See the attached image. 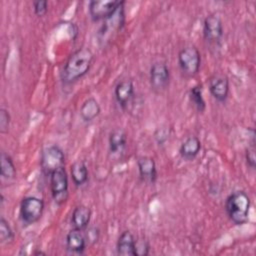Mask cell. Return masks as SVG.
Listing matches in <instances>:
<instances>
[{"label":"cell","instance_id":"obj_1","mask_svg":"<svg viewBox=\"0 0 256 256\" xmlns=\"http://www.w3.org/2000/svg\"><path fill=\"white\" fill-rule=\"evenodd\" d=\"M93 62V53L88 48H80L73 52L66 61L61 72V80L70 84L83 77Z\"/></svg>","mask_w":256,"mask_h":256},{"label":"cell","instance_id":"obj_2","mask_svg":"<svg viewBox=\"0 0 256 256\" xmlns=\"http://www.w3.org/2000/svg\"><path fill=\"white\" fill-rule=\"evenodd\" d=\"M250 198L244 191L231 193L225 201V210L229 219L235 225H243L248 221Z\"/></svg>","mask_w":256,"mask_h":256},{"label":"cell","instance_id":"obj_3","mask_svg":"<svg viewBox=\"0 0 256 256\" xmlns=\"http://www.w3.org/2000/svg\"><path fill=\"white\" fill-rule=\"evenodd\" d=\"M178 64L187 77L195 76L200 69L201 55L195 46H186L178 53Z\"/></svg>","mask_w":256,"mask_h":256},{"label":"cell","instance_id":"obj_4","mask_svg":"<svg viewBox=\"0 0 256 256\" xmlns=\"http://www.w3.org/2000/svg\"><path fill=\"white\" fill-rule=\"evenodd\" d=\"M44 211V202L35 196L24 197L20 203V218L23 223L34 224L41 218Z\"/></svg>","mask_w":256,"mask_h":256},{"label":"cell","instance_id":"obj_5","mask_svg":"<svg viewBox=\"0 0 256 256\" xmlns=\"http://www.w3.org/2000/svg\"><path fill=\"white\" fill-rule=\"evenodd\" d=\"M64 153L62 149L57 145L48 146L41 153L40 166L42 172L45 175L50 176V174L55 170L64 167Z\"/></svg>","mask_w":256,"mask_h":256},{"label":"cell","instance_id":"obj_6","mask_svg":"<svg viewBox=\"0 0 256 256\" xmlns=\"http://www.w3.org/2000/svg\"><path fill=\"white\" fill-rule=\"evenodd\" d=\"M50 189L54 201L61 205L68 199V176L64 167H61L49 176Z\"/></svg>","mask_w":256,"mask_h":256},{"label":"cell","instance_id":"obj_7","mask_svg":"<svg viewBox=\"0 0 256 256\" xmlns=\"http://www.w3.org/2000/svg\"><path fill=\"white\" fill-rule=\"evenodd\" d=\"M124 4V1H111V0H104V1H90L89 2V14L93 21L99 20H106L111 17L117 9Z\"/></svg>","mask_w":256,"mask_h":256},{"label":"cell","instance_id":"obj_8","mask_svg":"<svg viewBox=\"0 0 256 256\" xmlns=\"http://www.w3.org/2000/svg\"><path fill=\"white\" fill-rule=\"evenodd\" d=\"M150 85L155 92H162L170 82V70L165 63L156 62L150 68Z\"/></svg>","mask_w":256,"mask_h":256},{"label":"cell","instance_id":"obj_9","mask_svg":"<svg viewBox=\"0 0 256 256\" xmlns=\"http://www.w3.org/2000/svg\"><path fill=\"white\" fill-rule=\"evenodd\" d=\"M203 36L210 44L218 43L221 40L223 36V25L217 15H209L204 19Z\"/></svg>","mask_w":256,"mask_h":256},{"label":"cell","instance_id":"obj_10","mask_svg":"<svg viewBox=\"0 0 256 256\" xmlns=\"http://www.w3.org/2000/svg\"><path fill=\"white\" fill-rule=\"evenodd\" d=\"M117 103L122 109L128 108V105L134 98V85L130 80L120 81L114 90Z\"/></svg>","mask_w":256,"mask_h":256},{"label":"cell","instance_id":"obj_11","mask_svg":"<svg viewBox=\"0 0 256 256\" xmlns=\"http://www.w3.org/2000/svg\"><path fill=\"white\" fill-rule=\"evenodd\" d=\"M137 167L140 178L148 183H154L157 180V168L153 158L148 156L139 157L137 160Z\"/></svg>","mask_w":256,"mask_h":256},{"label":"cell","instance_id":"obj_12","mask_svg":"<svg viewBox=\"0 0 256 256\" xmlns=\"http://www.w3.org/2000/svg\"><path fill=\"white\" fill-rule=\"evenodd\" d=\"M209 91L217 101L224 102L229 93L228 78L222 75L213 76L209 81Z\"/></svg>","mask_w":256,"mask_h":256},{"label":"cell","instance_id":"obj_13","mask_svg":"<svg viewBox=\"0 0 256 256\" xmlns=\"http://www.w3.org/2000/svg\"><path fill=\"white\" fill-rule=\"evenodd\" d=\"M87 241L82 230L73 228L66 235V248L71 253L82 254L86 248Z\"/></svg>","mask_w":256,"mask_h":256},{"label":"cell","instance_id":"obj_14","mask_svg":"<svg viewBox=\"0 0 256 256\" xmlns=\"http://www.w3.org/2000/svg\"><path fill=\"white\" fill-rule=\"evenodd\" d=\"M109 152L113 156H119L123 153L127 144V135L121 129H116L112 131L108 139Z\"/></svg>","mask_w":256,"mask_h":256},{"label":"cell","instance_id":"obj_15","mask_svg":"<svg viewBox=\"0 0 256 256\" xmlns=\"http://www.w3.org/2000/svg\"><path fill=\"white\" fill-rule=\"evenodd\" d=\"M135 237L130 231H124L118 238L116 250L121 256H135Z\"/></svg>","mask_w":256,"mask_h":256},{"label":"cell","instance_id":"obj_16","mask_svg":"<svg viewBox=\"0 0 256 256\" xmlns=\"http://www.w3.org/2000/svg\"><path fill=\"white\" fill-rule=\"evenodd\" d=\"M201 150V142L196 136H189L186 138L180 148H179V153L181 157L187 161L193 160L200 152Z\"/></svg>","mask_w":256,"mask_h":256},{"label":"cell","instance_id":"obj_17","mask_svg":"<svg viewBox=\"0 0 256 256\" xmlns=\"http://www.w3.org/2000/svg\"><path fill=\"white\" fill-rule=\"evenodd\" d=\"M91 219V210L85 205L75 207L71 217V224L73 228L78 230H85Z\"/></svg>","mask_w":256,"mask_h":256},{"label":"cell","instance_id":"obj_18","mask_svg":"<svg viewBox=\"0 0 256 256\" xmlns=\"http://www.w3.org/2000/svg\"><path fill=\"white\" fill-rule=\"evenodd\" d=\"M100 106L97 100L93 97L86 99L81 108H80V116L84 122L93 121L100 114Z\"/></svg>","mask_w":256,"mask_h":256},{"label":"cell","instance_id":"obj_19","mask_svg":"<svg viewBox=\"0 0 256 256\" xmlns=\"http://www.w3.org/2000/svg\"><path fill=\"white\" fill-rule=\"evenodd\" d=\"M70 173L76 186H82L88 181V168L83 161H76L71 165Z\"/></svg>","mask_w":256,"mask_h":256},{"label":"cell","instance_id":"obj_20","mask_svg":"<svg viewBox=\"0 0 256 256\" xmlns=\"http://www.w3.org/2000/svg\"><path fill=\"white\" fill-rule=\"evenodd\" d=\"M0 174L5 179H13L16 175V168L12 158L5 152L1 153L0 156Z\"/></svg>","mask_w":256,"mask_h":256},{"label":"cell","instance_id":"obj_21","mask_svg":"<svg viewBox=\"0 0 256 256\" xmlns=\"http://www.w3.org/2000/svg\"><path fill=\"white\" fill-rule=\"evenodd\" d=\"M189 99L198 112H203L206 108V103L203 98V90L201 85L193 86L189 91Z\"/></svg>","mask_w":256,"mask_h":256},{"label":"cell","instance_id":"obj_22","mask_svg":"<svg viewBox=\"0 0 256 256\" xmlns=\"http://www.w3.org/2000/svg\"><path fill=\"white\" fill-rule=\"evenodd\" d=\"M14 239V233L10 227L8 221L4 218H0V242L2 244L11 243Z\"/></svg>","mask_w":256,"mask_h":256},{"label":"cell","instance_id":"obj_23","mask_svg":"<svg viewBox=\"0 0 256 256\" xmlns=\"http://www.w3.org/2000/svg\"><path fill=\"white\" fill-rule=\"evenodd\" d=\"M10 121H11V117L9 112L6 109L1 108L0 109V132L2 134H5L8 132Z\"/></svg>","mask_w":256,"mask_h":256},{"label":"cell","instance_id":"obj_24","mask_svg":"<svg viewBox=\"0 0 256 256\" xmlns=\"http://www.w3.org/2000/svg\"><path fill=\"white\" fill-rule=\"evenodd\" d=\"M150 251L149 243L144 239L136 240L135 242V256H145L148 255Z\"/></svg>","mask_w":256,"mask_h":256},{"label":"cell","instance_id":"obj_25","mask_svg":"<svg viewBox=\"0 0 256 256\" xmlns=\"http://www.w3.org/2000/svg\"><path fill=\"white\" fill-rule=\"evenodd\" d=\"M33 9L38 17H42L48 12V2L46 0L33 1Z\"/></svg>","mask_w":256,"mask_h":256},{"label":"cell","instance_id":"obj_26","mask_svg":"<svg viewBox=\"0 0 256 256\" xmlns=\"http://www.w3.org/2000/svg\"><path fill=\"white\" fill-rule=\"evenodd\" d=\"M99 229L96 228V227H91L89 229L86 230V233L84 234L85 235V238H86V241L87 243L89 244H94L98 241L99 239Z\"/></svg>","mask_w":256,"mask_h":256},{"label":"cell","instance_id":"obj_27","mask_svg":"<svg viewBox=\"0 0 256 256\" xmlns=\"http://www.w3.org/2000/svg\"><path fill=\"white\" fill-rule=\"evenodd\" d=\"M245 159H246L247 165H248L251 169H254V168H255V149H254V147L248 148V149L246 150Z\"/></svg>","mask_w":256,"mask_h":256},{"label":"cell","instance_id":"obj_28","mask_svg":"<svg viewBox=\"0 0 256 256\" xmlns=\"http://www.w3.org/2000/svg\"><path fill=\"white\" fill-rule=\"evenodd\" d=\"M169 137V131L166 128H160L155 133V138L157 139L159 144L164 143Z\"/></svg>","mask_w":256,"mask_h":256},{"label":"cell","instance_id":"obj_29","mask_svg":"<svg viewBox=\"0 0 256 256\" xmlns=\"http://www.w3.org/2000/svg\"><path fill=\"white\" fill-rule=\"evenodd\" d=\"M33 254L34 255H46V253L42 252V251H35V252H33Z\"/></svg>","mask_w":256,"mask_h":256}]
</instances>
